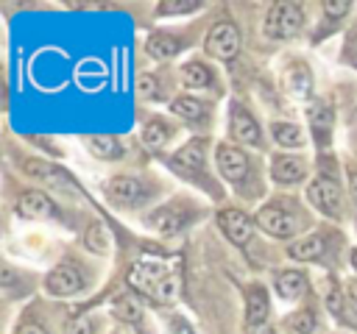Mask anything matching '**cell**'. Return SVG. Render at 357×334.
Masks as SVG:
<instances>
[{
	"label": "cell",
	"instance_id": "26",
	"mask_svg": "<svg viewBox=\"0 0 357 334\" xmlns=\"http://www.w3.org/2000/svg\"><path fill=\"white\" fill-rule=\"evenodd\" d=\"M310 84H312V75H310V70L304 64L290 67V72H287V89L293 95H307L310 92Z\"/></svg>",
	"mask_w": 357,
	"mask_h": 334
},
{
	"label": "cell",
	"instance_id": "37",
	"mask_svg": "<svg viewBox=\"0 0 357 334\" xmlns=\"http://www.w3.org/2000/svg\"><path fill=\"white\" fill-rule=\"evenodd\" d=\"M173 334H192L184 320H173Z\"/></svg>",
	"mask_w": 357,
	"mask_h": 334
},
{
	"label": "cell",
	"instance_id": "29",
	"mask_svg": "<svg viewBox=\"0 0 357 334\" xmlns=\"http://www.w3.org/2000/svg\"><path fill=\"white\" fill-rule=\"evenodd\" d=\"M84 242H86V248L95 250V253H106V250H109V237H106V228H103L100 223H95V225L86 228Z\"/></svg>",
	"mask_w": 357,
	"mask_h": 334
},
{
	"label": "cell",
	"instance_id": "1",
	"mask_svg": "<svg viewBox=\"0 0 357 334\" xmlns=\"http://www.w3.org/2000/svg\"><path fill=\"white\" fill-rule=\"evenodd\" d=\"M301 25H304L301 6L282 0V3H273V6L268 8V17H265L262 31H265V36H271V39H290V36H296V33L301 31Z\"/></svg>",
	"mask_w": 357,
	"mask_h": 334
},
{
	"label": "cell",
	"instance_id": "10",
	"mask_svg": "<svg viewBox=\"0 0 357 334\" xmlns=\"http://www.w3.org/2000/svg\"><path fill=\"white\" fill-rule=\"evenodd\" d=\"M229 131H231V136H234L237 142H243V145H259V142H262L257 120H254L251 111H245L243 106H231Z\"/></svg>",
	"mask_w": 357,
	"mask_h": 334
},
{
	"label": "cell",
	"instance_id": "34",
	"mask_svg": "<svg viewBox=\"0 0 357 334\" xmlns=\"http://www.w3.org/2000/svg\"><path fill=\"white\" fill-rule=\"evenodd\" d=\"M70 334H92V323H89V320H78V323L70 328Z\"/></svg>",
	"mask_w": 357,
	"mask_h": 334
},
{
	"label": "cell",
	"instance_id": "19",
	"mask_svg": "<svg viewBox=\"0 0 357 334\" xmlns=\"http://www.w3.org/2000/svg\"><path fill=\"white\" fill-rule=\"evenodd\" d=\"M287 253H290L293 259H298V262L321 259V253H324V237H318V234H312V237H301V239H296V242L287 248Z\"/></svg>",
	"mask_w": 357,
	"mask_h": 334
},
{
	"label": "cell",
	"instance_id": "8",
	"mask_svg": "<svg viewBox=\"0 0 357 334\" xmlns=\"http://www.w3.org/2000/svg\"><path fill=\"white\" fill-rule=\"evenodd\" d=\"M17 214L20 217H28V220H36V217H56L59 209H56V203H53V198L47 192L31 189V192H25L17 200Z\"/></svg>",
	"mask_w": 357,
	"mask_h": 334
},
{
	"label": "cell",
	"instance_id": "36",
	"mask_svg": "<svg viewBox=\"0 0 357 334\" xmlns=\"http://www.w3.org/2000/svg\"><path fill=\"white\" fill-rule=\"evenodd\" d=\"M14 334H47V331H45L42 326H33V323H31V326H20Z\"/></svg>",
	"mask_w": 357,
	"mask_h": 334
},
{
	"label": "cell",
	"instance_id": "28",
	"mask_svg": "<svg viewBox=\"0 0 357 334\" xmlns=\"http://www.w3.org/2000/svg\"><path fill=\"white\" fill-rule=\"evenodd\" d=\"M25 173L33 175V178H45V181H61L59 167H53L47 161H39V159H28L25 161Z\"/></svg>",
	"mask_w": 357,
	"mask_h": 334
},
{
	"label": "cell",
	"instance_id": "5",
	"mask_svg": "<svg viewBox=\"0 0 357 334\" xmlns=\"http://www.w3.org/2000/svg\"><path fill=\"white\" fill-rule=\"evenodd\" d=\"M307 200L321 212V214H329V217H340V189L332 178H315L310 186H307Z\"/></svg>",
	"mask_w": 357,
	"mask_h": 334
},
{
	"label": "cell",
	"instance_id": "9",
	"mask_svg": "<svg viewBox=\"0 0 357 334\" xmlns=\"http://www.w3.org/2000/svg\"><path fill=\"white\" fill-rule=\"evenodd\" d=\"M257 225L262 231H268L271 237H293V228H296L293 225V217L284 209L273 206V203H268V206H262L257 212Z\"/></svg>",
	"mask_w": 357,
	"mask_h": 334
},
{
	"label": "cell",
	"instance_id": "7",
	"mask_svg": "<svg viewBox=\"0 0 357 334\" xmlns=\"http://www.w3.org/2000/svg\"><path fill=\"white\" fill-rule=\"evenodd\" d=\"M106 195L120 203V206H137L139 200H145L148 189L139 178H131V175H114L109 184H106Z\"/></svg>",
	"mask_w": 357,
	"mask_h": 334
},
{
	"label": "cell",
	"instance_id": "20",
	"mask_svg": "<svg viewBox=\"0 0 357 334\" xmlns=\"http://www.w3.org/2000/svg\"><path fill=\"white\" fill-rule=\"evenodd\" d=\"M173 167H181V170H201L204 167V148H201V142L198 139H192V142H187L176 156H173Z\"/></svg>",
	"mask_w": 357,
	"mask_h": 334
},
{
	"label": "cell",
	"instance_id": "39",
	"mask_svg": "<svg viewBox=\"0 0 357 334\" xmlns=\"http://www.w3.org/2000/svg\"><path fill=\"white\" fill-rule=\"evenodd\" d=\"M349 303H351V309L357 312V284L349 287Z\"/></svg>",
	"mask_w": 357,
	"mask_h": 334
},
{
	"label": "cell",
	"instance_id": "40",
	"mask_svg": "<svg viewBox=\"0 0 357 334\" xmlns=\"http://www.w3.org/2000/svg\"><path fill=\"white\" fill-rule=\"evenodd\" d=\"M351 267H354V270H357V250H354V253H351Z\"/></svg>",
	"mask_w": 357,
	"mask_h": 334
},
{
	"label": "cell",
	"instance_id": "33",
	"mask_svg": "<svg viewBox=\"0 0 357 334\" xmlns=\"http://www.w3.org/2000/svg\"><path fill=\"white\" fill-rule=\"evenodd\" d=\"M326 306H329V312H332V315L343 317V298H340V292H337V289L326 295Z\"/></svg>",
	"mask_w": 357,
	"mask_h": 334
},
{
	"label": "cell",
	"instance_id": "23",
	"mask_svg": "<svg viewBox=\"0 0 357 334\" xmlns=\"http://www.w3.org/2000/svg\"><path fill=\"white\" fill-rule=\"evenodd\" d=\"M287 331L290 334H312V328L318 326V317L312 309H301V312H293L287 320H284Z\"/></svg>",
	"mask_w": 357,
	"mask_h": 334
},
{
	"label": "cell",
	"instance_id": "6",
	"mask_svg": "<svg viewBox=\"0 0 357 334\" xmlns=\"http://www.w3.org/2000/svg\"><path fill=\"white\" fill-rule=\"evenodd\" d=\"M218 225L226 234V239L234 242V245H248L251 237H254V225H251V220L240 209H223V212H218Z\"/></svg>",
	"mask_w": 357,
	"mask_h": 334
},
{
	"label": "cell",
	"instance_id": "18",
	"mask_svg": "<svg viewBox=\"0 0 357 334\" xmlns=\"http://www.w3.org/2000/svg\"><path fill=\"white\" fill-rule=\"evenodd\" d=\"M212 81H215L212 70L201 61H190V64L181 67V84L190 86V89H209Z\"/></svg>",
	"mask_w": 357,
	"mask_h": 334
},
{
	"label": "cell",
	"instance_id": "31",
	"mask_svg": "<svg viewBox=\"0 0 357 334\" xmlns=\"http://www.w3.org/2000/svg\"><path fill=\"white\" fill-rule=\"evenodd\" d=\"M324 11H326V17L329 19H343L346 14H349V8H351V3H346V0H337V3H332V0H326L324 6H321Z\"/></svg>",
	"mask_w": 357,
	"mask_h": 334
},
{
	"label": "cell",
	"instance_id": "11",
	"mask_svg": "<svg viewBox=\"0 0 357 334\" xmlns=\"http://www.w3.org/2000/svg\"><path fill=\"white\" fill-rule=\"evenodd\" d=\"M307 175V167L296 156H273L271 161V178L276 184H298Z\"/></svg>",
	"mask_w": 357,
	"mask_h": 334
},
{
	"label": "cell",
	"instance_id": "13",
	"mask_svg": "<svg viewBox=\"0 0 357 334\" xmlns=\"http://www.w3.org/2000/svg\"><path fill=\"white\" fill-rule=\"evenodd\" d=\"M181 50V39L170 36V33H151L145 39V53L156 61H165V58H173L176 53Z\"/></svg>",
	"mask_w": 357,
	"mask_h": 334
},
{
	"label": "cell",
	"instance_id": "16",
	"mask_svg": "<svg viewBox=\"0 0 357 334\" xmlns=\"http://www.w3.org/2000/svg\"><path fill=\"white\" fill-rule=\"evenodd\" d=\"M89 153L98 156V159H103V161H117L126 153V148H123V142L117 136L98 134V136H89Z\"/></svg>",
	"mask_w": 357,
	"mask_h": 334
},
{
	"label": "cell",
	"instance_id": "24",
	"mask_svg": "<svg viewBox=\"0 0 357 334\" xmlns=\"http://www.w3.org/2000/svg\"><path fill=\"white\" fill-rule=\"evenodd\" d=\"M114 317H120L126 323H137L142 317V303L134 295H120L114 301Z\"/></svg>",
	"mask_w": 357,
	"mask_h": 334
},
{
	"label": "cell",
	"instance_id": "17",
	"mask_svg": "<svg viewBox=\"0 0 357 334\" xmlns=\"http://www.w3.org/2000/svg\"><path fill=\"white\" fill-rule=\"evenodd\" d=\"M184 214L176 209V206H162V209H156L151 217H148V225L151 228H156V231H162V234H176L181 225H184Z\"/></svg>",
	"mask_w": 357,
	"mask_h": 334
},
{
	"label": "cell",
	"instance_id": "2",
	"mask_svg": "<svg viewBox=\"0 0 357 334\" xmlns=\"http://www.w3.org/2000/svg\"><path fill=\"white\" fill-rule=\"evenodd\" d=\"M204 50L212 56V58H220V61H231L237 58L240 53V28L229 19L223 22H215L206 33V42H204Z\"/></svg>",
	"mask_w": 357,
	"mask_h": 334
},
{
	"label": "cell",
	"instance_id": "27",
	"mask_svg": "<svg viewBox=\"0 0 357 334\" xmlns=\"http://www.w3.org/2000/svg\"><path fill=\"white\" fill-rule=\"evenodd\" d=\"M201 8V0H165L156 6V14L159 17H176V14H190Z\"/></svg>",
	"mask_w": 357,
	"mask_h": 334
},
{
	"label": "cell",
	"instance_id": "12",
	"mask_svg": "<svg viewBox=\"0 0 357 334\" xmlns=\"http://www.w3.org/2000/svg\"><path fill=\"white\" fill-rule=\"evenodd\" d=\"M273 284H276L279 298H284V301H296L307 292V276L301 270H282V273H276Z\"/></svg>",
	"mask_w": 357,
	"mask_h": 334
},
{
	"label": "cell",
	"instance_id": "32",
	"mask_svg": "<svg viewBox=\"0 0 357 334\" xmlns=\"http://www.w3.org/2000/svg\"><path fill=\"white\" fill-rule=\"evenodd\" d=\"M343 58L351 64V67H357V28L349 33V39H346V47H343Z\"/></svg>",
	"mask_w": 357,
	"mask_h": 334
},
{
	"label": "cell",
	"instance_id": "3",
	"mask_svg": "<svg viewBox=\"0 0 357 334\" xmlns=\"http://www.w3.org/2000/svg\"><path fill=\"white\" fill-rule=\"evenodd\" d=\"M84 273L73 264V262H61L59 267H53L45 278V289L50 295H59V298H67V295H75L84 289Z\"/></svg>",
	"mask_w": 357,
	"mask_h": 334
},
{
	"label": "cell",
	"instance_id": "4",
	"mask_svg": "<svg viewBox=\"0 0 357 334\" xmlns=\"http://www.w3.org/2000/svg\"><path fill=\"white\" fill-rule=\"evenodd\" d=\"M215 164H218V173H220L226 181H231V184L243 181L245 173H248V159H245V153H243L240 148L229 145V142H220V145L215 148Z\"/></svg>",
	"mask_w": 357,
	"mask_h": 334
},
{
	"label": "cell",
	"instance_id": "38",
	"mask_svg": "<svg viewBox=\"0 0 357 334\" xmlns=\"http://www.w3.org/2000/svg\"><path fill=\"white\" fill-rule=\"evenodd\" d=\"M349 189H351V195L357 200V170H349Z\"/></svg>",
	"mask_w": 357,
	"mask_h": 334
},
{
	"label": "cell",
	"instance_id": "35",
	"mask_svg": "<svg viewBox=\"0 0 357 334\" xmlns=\"http://www.w3.org/2000/svg\"><path fill=\"white\" fill-rule=\"evenodd\" d=\"M245 334H276V331H273V326L259 323V326H248V328H245Z\"/></svg>",
	"mask_w": 357,
	"mask_h": 334
},
{
	"label": "cell",
	"instance_id": "21",
	"mask_svg": "<svg viewBox=\"0 0 357 334\" xmlns=\"http://www.w3.org/2000/svg\"><path fill=\"white\" fill-rule=\"evenodd\" d=\"M170 111L176 117H184V120H198L204 114V106H201V100H195L190 95H178L170 100Z\"/></svg>",
	"mask_w": 357,
	"mask_h": 334
},
{
	"label": "cell",
	"instance_id": "30",
	"mask_svg": "<svg viewBox=\"0 0 357 334\" xmlns=\"http://www.w3.org/2000/svg\"><path fill=\"white\" fill-rule=\"evenodd\" d=\"M137 95H139V97H148V100H156V97H159V81H156L153 75L142 72V75L137 78Z\"/></svg>",
	"mask_w": 357,
	"mask_h": 334
},
{
	"label": "cell",
	"instance_id": "25",
	"mask_svg": "<svg viewBox=\"0 0 357 334\" xmlns=\"http://www.w3.org/2000/svg\"><path fill=\"white\" fill-rule=\"evenodd\" d=\"M142 139H145V145H151V148H162L167 139H170V131H167V125H165V120H148L145 122V128H142Z\"/></svg>",
	"mask_w": 357,
	"mask_h": 334
},
{
	"label": "cell",
	"instance_id": "22",
	"mask_svg": "<svg viewBox=\"0 0 357 334\" xmlns=\"http://www.w3.org/2000/svg\"><path fill=\"white\" fill-rule=\"evenodd\" d=\"M271 134H273V139H276L279 145H284V148H298V145L304 142L298 125H293V122H282V120H279V122L271 125Z\"/></svg>",
	"mask_w": 357,
	"mask_h": 334
},
{
	"label": "cell",
	"instance_id": "15",
	"mask_svg": "<svg viewBox=\"0 0 357 334\" xmlns=\"http://www.w3.org/2000/svg\"><path fill=\"white\" fill-rule=\"evenodd\" d=\"M307 120H310L312 131L318 134V139H326V134H329V128H332V122H335V111H332L329 103H324V100H310V106H307Z\"/></svg>",
	"mask_w": 357,
	"mask_h": 334
},
{
	"label": "cell",
	"instance_id": "14",
	"mask_svg": "<svg viewBox=\"0 0 357 334\" xmlns=\"http://www.w3.org/2000/svg\"><path fill=\"white\" fill-rule=\"evenodd\" d=\"M245 323L248 326L268 323V292L262 287H251L245 292Z\"/></svg>",
	"mask_w": 357,
	"mask_h": 334
}]
</instances>
